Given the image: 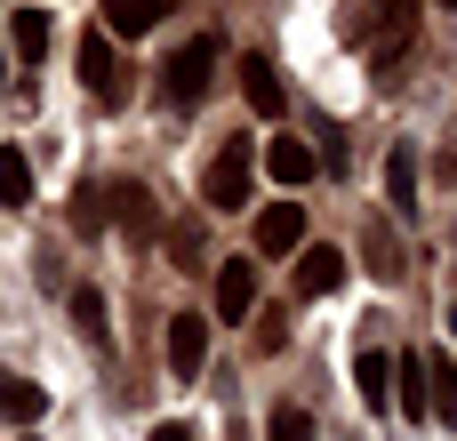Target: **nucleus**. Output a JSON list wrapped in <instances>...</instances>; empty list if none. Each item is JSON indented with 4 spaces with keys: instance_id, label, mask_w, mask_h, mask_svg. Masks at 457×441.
Segmentation results:
<instances>
[{
    "instance_id": "4468645a",
    "label": "nucleus",
    "mask_w": 457,
    "mask_h": 441,
    "mask_svg": "<svg viewBox=\"0 0 457 441\" xmlns=\"http://www.w3.org/2000/svg\"><path fill=\"white\" fill-rule=\"evenodd\" d=\"M361 257H370V273H378V281H402V241H394V225H386V217H370Z\"/></svg>"
},
{
    "instance_id": "6e6552de",
    "label": "nucleus",
    "mask_w": 457,
    "mask_h": 441,
    "mask_svg": "<svg viewBox=\"0 0 457 441\" xmlns=\"http://www.w3.org/2000/svg\"><path fill=\"white\" fill-rule=\"evenodd\" d=\"M177 0H104V40H145Z\"/></svg>"
},
{
    "instance_id": "dca6fc26",
    "label": "nucleus",
    "mask_w": 457,
    "mask_h": 441,
    "mask_svg": "<svg viewBox=\"0 0 457 441\" xmlns=\"http://www.w3.org/2000/svg\"><path fill=\"white\" fill-rule=\"evenodd\" d=\"M40 410H48V394L32 378H0V418L8 426H40Z\"/></svg>"
},
{
    "instance_id": "412c9836",
    "label": "nucleus",
    "mask_w": 457,
    "mask_h": 441,
    "mask_svg": "<svg viewBox=\"0 0 457 441\" xmlns=\"http://www.w3.org/2000/svg\"><path fill=\"white\" fill-rule=\"evenodd\" d=\"M16 56H24V64L48 56V16H40V8H16Z\"/></svg>"
},
{
    "instance_id": "7ed1b4c3",
    "label": "nucleus",
    "mask_w": 457,
    "mask_h": 441,
    "mask_svg": "<svg viewBox=\"0 0 457 441\" xmlns=\"http://www.w3.org/2000/svg\"><path fill=\"white\" fill-rule=\"evenodd\" d=\"M104 209H112V225L145 249V241H161V201H153V185H104Z\"/></svg>"
},
{
    "instance_id": "2eb2a0df",
    "label": "nucleus",
    "mask_w": 457,
    "mask_h": 441,
    "mask_svg": "<svg viewBox=\"0 0 457 441\" xmlns=\"http://www.w3.org/2000/svg\"><path fill=\"white\" fill-rule=\"evenodd\" d=\"M345 281V257L337 249H305V265H297V297H329Z\"/></svg>"
},
{
    "instance_id": "a878e982",
    "label": "nucleus",
    "mask_w": 457,
    "mask_h": 441,
    "mask_svg": "<svg viewBox=\"0 0 457 441\" xmlns=\"http://www.w3.org/2000/svg\"><path fill=\"white\" fill-rule=\"evenodd\" d=\"M0 88H8V48H0Z\"/></svg>"
},
{
    "instance_id": "1a4fd4ad",
    "label": "nucleus",
    "mask_w": 457,
    "mask_h": 441,
    "mask_svg": "<svg viewBox=\"0 0 457 441\" xmlns=\"http://www.w3.org/2000/svg\"><path fill=\"white\" fill-rule=\"evenodd\" d=\"M426 418L457 426V362L450 354H426Z\"/></svg>"
},
{
    "instance_id": "aec40b11",
    "label": "nucleus",
    "mask_w": 457,
    "mask_h": 441,
    "mask_svg": "<svg viewBox=\"0 0 457 441\" xmlns=\"http://www.w3.org/2000/svg\"><path fill=\"white\" fill-rule=\"evenodd\" d=\"M104 225H112V209H104V185H80V193H72V233L88 241V233H104Z\"/></svg>"
},
{
    "instance_id": "bb28decb",
    "label": "nucleus",
    "mask_w": 457,
    "mask_h": 441,
    "mask_svg": "<svg viewBox=\"0 0 457 441\" xmlns=\"http://www.w3.org/2000/svg\"><path fill=\"white\" fill-rule=\"evenodd\" d=\"M442 8H457V0H442Z\"/></svg>"
},
{
    "instance_id": "9d476101",
    "label": "nucleus",
    "mask_w": 457,
    "mask_h": 441,
    "mask_svg": "<svg viewBox=\"0 0 457 441\" xmlns=\"http://www.w3.org/2000/svg\"><path fill=\"white\" fill-rule=\"evenodd\" d=\"M265 169H273V185H313L321 153H313V145H297V137H273V145H265Z\"/></svg>"
},
{
    "instance_id": "cd10ccee",
    "label": "nucleus",
    "mask_w": 457,
    "mask_h": 441,
    "mask_svg": "<svg viewBox=\"0 0 457 441\" xmlns=\"http://www.w3.org/2000/svg\"><path fill=\"white\" fill-rule=\"evenodd\" d=\"M450 329H457V313H450Z\"/></svg>"
},
{
    "instance_id": "6ab92c4d",
    "label": "nucleus",
    "mask_w": 457,
    "mask_h": 441,
    "mask_svg": "<svg viewBox=\"0 0 457 441\" xmlns=\"http://www.w3.org/2000/svg\"><path fill=\"white\" fill-rule=\"evenodd\" d=\"M161 241H169V257H177L185 273H201V257H209V241H201V217H177Z\"/></svg>"
},
{
    "instance_id": "0eeeda50",
    "label": "nucleus",
    "mask_w": 457,
    "mask_h": 441,
    "mask_svg": "<svg viewBox=\"0 0 457 441\" xmlns=\"http://www.w3.org/2000/svg\"><path fill=\"white\" fill-rule=\"evenodd\" d=\"M201 362H209V321L201 313H177L169 321V370L177 378H201Z\"/></svg>"
},
{
    "instance_id": "39448f33",
    "label": "nucleus",
    "mask_w": 457,
    "mask_h": 441,
    "mask_svg": "<svg viewBox=\"0 0 457 441\" xmlns=\"http://www.w3.org/2000/svg\"><path fill=\"white\" fill-rule=\"evenodd\" d=\"M249 313H257V265L225 257L217 265V321H249Z\"/></svg>"
},
{
    "instance_id": "f257e3e1",
    "label": "nucleus",
    "mask_w": 457,
    "mask_h": 441,
    "mask_svg": "<svg viewBox=\"0 0 457 441\" xmlns=\"http://www.w3.org/2000/svg\"><path fill=\"white\" fill-rule=\"evenodd\" d=\"M249 177H257V145H249V137H225V145L209 153V169H201V201H209V217L249 209Z\"/></svg>"
},
{
    "instance_id": "423d86ee",
    "label": "nucleus",
    "mask_w": 457,
    "mask_h": 441,
    "mask_svg": "<svg viewBox=\"0 0 457 441\" xmlns=\"http://www.w3.org/2000/svg\"><path fill=\"white\" fill-rule=\"evenodd\" d=\"M241 96H249V112H281V104H289V88H281V72H273L265 48L241 56Z\"/></svg>"
},
{
    "instance_id": "a211bd4d",
    "label": "nucleus",
    "mask_w": 457,
    "mask_h": 441,
    "mask_svg": "<svg viewBox=\"0 0 457 441\" xmlns=\"http://www.w3.org/2000/svg\"><path fill=\"white\" fill-rule=\"evenodd\" d=\"M32 201V161L16 145H0V209H24Z\"/></svg>"
},
{
    "instance_id": "4be33fe9",
    "label": "nucleus",
    "mask_w": 457,
    "mask_h": 441,
    "mask_svg": "<svg viewBox=\"0 0 457 441\" xmlns=\"http://www.w3.org/2000/svg\"><path fill=\"white\" fill-rule=\"evenodd\" d=\"M386 378H394V362H386V354H361V362H353V386H361L378 410H386Z\"/></svg>"
},
{
    "instance_id": "393cba45",
    "label": "nucleus",
    "mask_w": 457,
    "mask_h": 441,
    "mask_svg": "<svg viewBox=\"0 0 457 441\" xmlns=\"http://www.w3.org/2000/svg\"><path fill=\"white\" fill-rule=\"evenodd\" d=\"M153 441H193V426H153Z\"/></svg>"
},
{
    "instance_id": "f03ea898",
    "label": "nucleus",
    "mask_w": 457,
    "mask_h": 441,
    "mask_svg": "<svg viewBox=\"0 0 457 441\" xmlns=\"http://www.w3.org/2000/svg\"><path fill=\"white\" fill-rule=\"evenodd\" d=\"M209 72H217V40L201 32V40H185V48L161 64V96H169L177 112H193V104L209 96Z\"/></svg>"
},
{
    "instance_id": "9b49d317",
    "label": "nucleus",
    "mask_w": 457,
    "mask_h": 441,
    "mask_svg": "<svg viewBox=\"0 0 457 441\" xmlns=\"http://www.w3.org/2000/svg\"><path fill=\"white\" fill-rule=\"evenodd\" d=\"M386 410H402V418H426V354H402V370L386 378Z\"/></svg>"
},
{
    "instance_id": "20e7f679",
    "label": "nucleus",
    "mask_w": 457,
    "mask_h": 441,
    "mask_svg": "<svg viewBox=\"0 0 457 441\" xmlns=\"http://www.w3.org/2000/svg\"><path fill=\"white\" fill-rule=\"evenodd\" d=\"M80 80H88V96H96V104H120V96H129L120 56H112V40H104V32H80Z\"/></svg>"
},
{
    "instance_id": "ddd939ff",
    "label": "nucleus",
    "mask_w": 457,
    "mask_h": 441,
    "mask_svg": "<svg viewBox=\"0 0 457 441\" xmlns=\"http://www.w3.org/2000/svg\"><path fill=\"white\" fill-rule=\"evenodd\" d=\"M386 201H394L402 217L418 209V145H394V153H386Z\"/></svg>"
},
{
    "instance_id": "f8f14e48",
    "label": "nucleus",
    "mask_w": 457,
    "mask_h": 441,
    "mask_svg": "<svg viewBox=\"0 0 457 441\" xmlns=\"http://www.w3.org/2000/svg\"><path fill=\"white\" fill-rule=\"evenodd\" d=\"M305 241V209H265L257 217V257H289Z\"/></svg>"
},
{
    "instance_id": "5701e85b",
    "label": "nucleus",
    "mask_w": 457,
    "mask_h": 441,
    "mask_svg": "<svg viewBox=\"0 0 457 441\" xmlns=\"http://www.w3.org/2000/svg\"><path fill=\"white\" fill-rule=\"evenodd\" d=\"M265 441H313V418L305 410H273L265 418Z\"/></svg>"
},
{
    "instance_id": "f3484780",
    "label": "nucleus",
    "mask_w": 457,
    "mask_h": 441,
    "mask_svg": "<svg viewBox=\"0 0 457 441\" xmlns=\"http://www.w3.org/2000/svg\"><path fill=\"white\" fill-rule=\"evenodd\" d=\"M72 329H80V337H88V345H96V354H104V345H112V321H104V297H96V289H88V281H80V289H72Z\"/></svg>"
},
{
    "instance_id": "b1692460",
    "label": "nucleus",
    "mask_w": 457,
    "mask_h": 441,
    "mask_svg": "<svg viewBox=\"0 0 457 441\" xmlns=\"http://www.w3.org/2000/svg\"><path fill=\"white\" fill-rule=\"evenodd\" d=\"M257 321V345H289V313H249Z\"/></svg>"
}]
</instances>
